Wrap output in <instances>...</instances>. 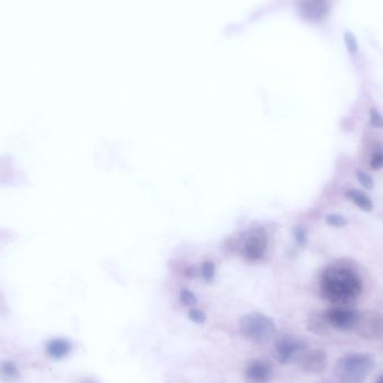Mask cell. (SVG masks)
Masks as SVG:
<instances>
[{"label":"cell","mask_w":383,"mask_h":383,"mask_svg":"<svg viewBox=\"0 0 383 383\" xmlns=\"http://www.w3.org/2000/svg\"><path fill=\"white\" fill-rule=\"evenodd\" d=\"M319 290L323 298L335 306H348L361 295L362 281L350 268L331 267L322 275Z\"/></svg>","instance_id":"1"},{"label":"cell","mask_w":383,"mask_h":383,"mask_svg":"<svg viewBox=\"0 0 383 383\" xmlns=\"http://www.w3.org/2000/svg\"><path fill=\"white\" fill-rule=\"evenodd\" d=\"M375 367L372 356L363 353L348 354L338 360L335 375L343 383H363Z\"/></svg>","instance_id":"2"},{"label":"cell","mask_w":383,"mask_h":383,"mask_svg":"<svg viewBox=\"0 0 383 383\" xmlns=\"http://www.w3.org/2000/svg\"><path fill=\"white\" fill-rule=\"evenodd\" d=\"M240 332L251 342L265 343L273 338L276 326L267 316L252 313L243 316L241 319Z\"/></svg>","instance_id":"3"},{"label":"cell","mask_w":383,"mask_h":383,"mask_svg":"<svg viewBox=\"0 0 383 383\" xmlns=\"http://www.w3.org/2000/svg\"><path fill=\"white\" fill-rule=\"evenodd\" d=\"M354 329L365 340H380L383 338V315L375 312L359 313Z\"/></svg>","instance_id":"4"},{"label":"cell","mask_w":383,"mask_h":383,"mask_svg":"<svg viewBox=\"0 0 383 383\" xmlns=\"http://www.w3.org/2000/svg\"><path fill=\"white\" fill-rule=\"evenodd\" d=\"M325 319L331 329L338 331H351L355 327L359 312L348 306H335L324 313Z\"/></svg>","instance_id":"5"},{"label":"cell","mask_w":383,"mask_h":383,"mask_svg":"<svg viewBox=\"0 0 383 383\" xmlns=\"http://www.w3.org/2000/svg\"><path fill=\"white\" fill-rule=\"evenodd\" d=\"M308 346L302 338L285 336L276 343V355L281 363L296 362L304 352L307 351Z\"/></svg>","instance_id":"6"},{"label":"cell","mask_w":383,"mask_h":383,"mask_svg":"<svg viewBox=\"0 0 383 383\" xmlns=\"http://www.w3.org/2000/svg\"><path fill=\"white\" fill-rule=\"evenodd\" d=\"M268 247V237L262 230H252L243 244V254L249 260L261 259Z\"/></svg>","instance_id":"7"},{"label":"cell","mask_w":383,"mask_h":383,"mask_svg":"<svg viewBox=\"0 0 383 383\" xmlns=\"http://www.w3.org/2000/svg\"><path fill=\"white\" fill-rule=\"evenodd\" d=\"M297 363L308 373H321L326 369L327 356L324 351H306L297 360Z\"/></svg>","instance_id":"8"},{"label":"cell","mask_w":383,"mask_h":383,"mask_svg":"<svg viewBox=\"0 0 383 383\" xmlns=\"http://www.w3.org/2000/svg\"><path fill=\"white\" fill-rule=\"evenodd\" d=\"M247 378L252 383H267L271 378V369L266 362H252L247 370Z\"/></svg>","instance_id":"9"},{"label":"cell","mask_w":383,"mask_h":383,"mask_svg":"<svg viewBox=\"0 0 383 383\" xmlns=\"http://www.w3.org/2000/svg\"><path fill=\"white\" fill-rule=\"evenodd\" d=\"M300 9L307 18L319 19L326 13V0H300Z\"/></svg>","instance_id":"10"},{"label":"cell","mask_w":383,"mask_h":383,"mask_svg":"<svg viewBox=\"0 0 383 383\" xmlns=\"http://www.w3.org/2000/svg\"><path fill=\"white\" fill-rule=\"evenodd\" d=\"M70 350V343L65 340L51 341L47 346V353L54 359H62L64 356L68 355Z\"/></svg>","instance_id":"11"},{"label":"cell","mask_w":383,"mask_h":383,"mask_svg":"<svg viewBox=\"0 0 383 383\" xmlns=\"http://www.w3.org/2000/svg\"><path fill=\"white\" fill-rule=\"evenodd\" d=\"M346 196H348L355 206L361 208L362 210L367 211V212L372 211V202H371L369 196H367L363 192L358 191V189H350V191H348V193H346Z\"/></svg>","instance_id":"12"},{"label":"cell","mask_w":383,"mask_h":383,"mask_svg":"<svg viewBox=\"0 0 383 383\" xmlns=\"http://www.w3.org/2000/svg\"><path fill=\"white\" fill-rule=\"evenodd\" d=\"M329 327L324 314L323 315L315 316L310 321V329L312 332L317 333V334H325L329 332Z\"/></svg>","instance_id":"13"},{"label":"cell","mask_w":383,"mask_h":383,"mask_svg":"<svg viewBox=\"0 0 383 383\" xmlns=\"http://www.w3.org/2000/svg\"><path fill=\"white\" fill-rule=\"evenodd\" d=\"M201 273L204 281H213L214 276H216V266L212 262H204L202 265V269H201Z\"/></svg>","instance_id":"14"},{"label":"cell","mask_w":383,"mask_h":383,"mask_svg":"<svg viewBox=\"0 0 383 383\" xmlns=\"http://www.w3.org/2000/svg\"><path fill=\"white\" fill-rule=\"evenodd\" d=\"M17 373L18 372H17L16 367L14 365H11V363H4L0 367V375H1L3 378L8 379V380L15 379L17 377Z\"/></svg>","instance_id":"15"},{"label":"cell","mask_w":383,"mask_h":383,"mask_svg":"<svg viewBox=\"0 0 383 383\" xmlns=\"http://www.w3.org/2000/svg\"><path fill=\"white\" fill-rule=\"evenodd\" d=\"M370 165H371L372 170L383 168V151H375V154L371 156Z\"/></svg>","instance_id":"16"},{"label":"cell","mask_w":383,"mask_h":383,"mask_svg":"<svg viewBox=\"0 0 383 383\" xmlns=\"http://www.w3.org/2000/svg\"><path fill=\"white\" fill-rule=\"evenodd\" d=\"M356 177H358L362 187H365V189H373V179L367 174L363 173V172H358Z\"/></svg>","instance_id":"17"},{"label":"cell","mask_w":383,"mask_h":383,"mask_svg":"<svg viewBox=\"0 0 383 383\" xmlns=\"http://www.w3.org/2000/svg\"><path fill=\"white\" fill-rule=\"evenodd\" d=\"M326 221L329 225L338 228L344 227V225H346V223H348L344 218H342V216H335V214L327 216Z\"/></svg>","instance_id":"18"},{"label":"cell","mask_w":383,"mask_h":383,"mask_svg":"<svg viewBox=\"0 0 383 383\" xmlns=\"http://www.w3.org/2000/svg\"><path fill=\"white\" fill-rule=\"evenodd\" d=\"M181 300L185 305H194L195 302H196V297L187 289H184L181 293Z\"/></svg>","instance_id":"19"},{"label":"cell","mask_w":383,"mask_h":383,"mask_svg":"<svg viewBox=\"0 0 383 383\" xmlns=\"http://www.w3.org/2000/svg\"><path fill=\"white\" fill-rule=\"evenodd\" d=\"M189 319L192 321L195 322L197 324H201V323H204L206 319V314L203 313L202 310H192L189 314Z\"/></svg>","instance_id":"20"},{"label":"cell","mask_w":383,"mask_h":383,"mask_svg":"<svg viewBox=\"0 0 383 383\" xmlns=\"http://www.w3.org/2000/svg\"><path fill=\"white\" fill-rule=\"evenodd\" d=\"M370 119H371V124H372V126H375V127H383V118L381 117V114H379L378 111L372 109L371 112H370Z\"/></svg>","instance_id":"21"},{"label":"cell","mask_w":383,"mask_h":383,"mask_svg":"<svg viewBox=\"0 0 383 383\" xmlns=\"http://www.w3.org/2000/svg\"><path fill=\"white\" fill-rule=\"evenodd\" d=\"M346 43L348 51L351 52L352 54H354L356 49H358V44H356L355 38H354V36L352 35L351 33H346Z\"/></svg>","instance_id":"22"},{"label":"cell","mask_w":383,"mask_h":383,"mask_svg":"<svg viewBox=\"0 0 383 383\" xmlns=\"http://www.w3.org/2000/svg\"><path fill=\"white\" fill-rule=\"evenodd\" d=\"M295 235H296L297 242L300 243V244H304V243L306 242V235L304 230L298 228V229L296 230Z\"/></svg>","instance_id":"23"},{"label":"cell","mask_w":383,"mask_h":383,"mask_svg":"<svg viewBox=\"0 0 383 383\" xmlns=\"http://www.w3.org/2000/svg\"><path fill=\"white\" fill-rule=\"evenodd\" d=\"M375 383H383V375H381L380 378H379Z\"/></svg>","instance_id":"24"}]
</instances>
